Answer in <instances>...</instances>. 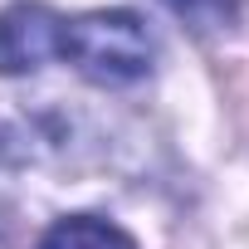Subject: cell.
Wrapping results in <instances>:
<instances>
[{
	"label": "cell",
	"mask_w": 249,
	"mask_h": 249,
	"mask_svg": "<svg viewBox=\"0 0 249 249\" xmlns=\"http://www.w3.org/2000/svg\"><path fill=\"white\" fill-rule=\"evenodd\" d=\"M88 83L132 88L157 69V39L137 10H88L64 20V54Z\"/></svg>",
	"instance_id": "6da1fadb"
},
{
	"label": "cell",
	"mask_w": 249,
	"mask_h": 249,
	"mask_svg": "<svg viewBox=\"0 0 249 249\" xmlns=\"http://www.w3.org/2000/svg\"><path fill=\"white\" fill-rule=\"evenodd\" d=\"M161 5H166L176 20H186L191 30H200V35L230 30V25L239 20V0H161Z\"/></svg>",
	"instance_id": "277c9868"
},
{
	"label": "cell",
	"mask_w": 249,
	"mask_h": 249,
	"mask_svg": "<svg viewBox=\"0 0 249 249\" xmlns=\"http://www.w3.org/2000/svg\"><path fill=\"white\" fill-rule=\"evenodd\" d=\"M39 249H137V239L122 225L98 220V215H64L44 230Z\"/></svg>",
	"instance_id": "3957f363"
},
{
	"label": "cell",
	"mask_w": 249,
	"mask_h": 249,
	"mask_svg": "<svg viewBox=\"0 0 249 249\" xmlns=\"http://www.w3.org/2000/svg\"><path fill=\"white\" fill-rule=\"evenodd\" d=\"M64 20L54 5L15 0L0 10V78H25L64 54Z\"/></svg>",
	"instance_id": "7a4b0ae2"
}]
</instances>
